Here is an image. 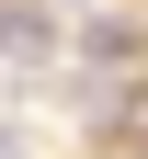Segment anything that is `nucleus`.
<instances>
[{
	"label": "nucleus",
	"mask_w": 148,
	"mask_h": 159,
	"mask_svg": "<svg viewBox=\"0 0 148 159\" xmlns=\"http://www.w3.org/2000/svg\"><path fill=\"white\" fill-rule=\"evenodd\" d=\"M46 46H57L46 11H0V57H46Z\"/></svg>",
	"instance_id": "nucleus-1"
},
{
	"label": "nucleus",
	"mask_w": 148,
	"mask_h": 159,
	"mask_svg": "<svg viewBox=\"0 0 148 159\" xmlns=\"http://www.w3.org/2000/svg\"><path fill=\"white\" fill-rule=\"evenodd\" d=\"M0 159H34V136H12V125H0Z\"/></svg>",
	"instance_id": "nucleus-2"
}]
</instances>
